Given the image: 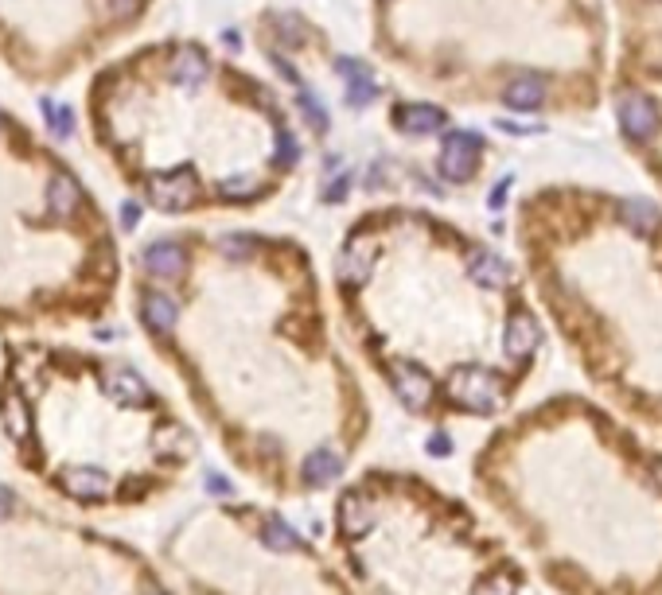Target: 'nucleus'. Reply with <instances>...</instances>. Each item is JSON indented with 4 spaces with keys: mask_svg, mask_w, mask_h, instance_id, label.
I'll list each match as a JSON object with an SVG mask.
<instances>
[{
    "mask_svg": "<svg viewBox=\"0 0 662 595\" xmlns=\"http://www.w3.org/2000/svg\"><path fill=\"white\" fill-rule=\"evenodd\" d=\"M347 191H350V175H335V184H331L328 191H323V199H328V203H340V199L347 195Z\"/></svg>",
    "mask_w": 662,
    "mask_h": 595,
    "instance_id": "24",
    "label": "nucleus"
},
{
    "mask_svg": "<svg viewBox=\"0 0 662 595\" xmlns=\"http://www.w3.org/2000/svg\"><path fill=\"white\" fill-rule=\"evenodd\" d=\"M277 160H284V164L296 160V140L289 133H277Z\"/></svg>",
    "mask_w": 662,
    "mask_h": 595,
    "instance_id": "23",
    "label": "nucleus"
},
{
    "mask_svg": "<svg viewBox=\"0 0 662 595\" xmlns=\"http://www.w3.org/2000/svg\"><path fill=\"white\" fill-rule=\"evenodd\" d=\"M262 537H265V545L277 549V552H296V549H301V537H296V529L289 522H277V517H269V522H265Z\"/></svg>",
    "mask_w": 662,
    "mask_h": 595,
    "instance_id": "17",
    "label": "nucleus"
},
{
    "mask_svg": "<svg viewBox=\"0 0 662 595\" xmlns=\"http://www.w3.org/2000/svg\"><path fill=\"white\" fill-rule=\"evenodd\" d=\"M340 74L347 79V106H367V101H374L379 98V86H374V79H370V71L362 67V62H355V59H340Z\"/></svg>",
    "mask_w": 662,
    "mask_h": 595,
    "instance_id": "7",
    "label": "nucleus"
},
{
    "mask_svg": "<svg viewBox=\"0 0 662 595\" xmlns=\"http://www.w3.org/2000/svg\"><path fill=\"white\" fill-rule=\"evenodd\" d=\"M340 468H343V459H335L331 451H316V456L304 463V483L308 486H323V483H331V478L340 475Z\"/></svg>",
    "mask_w": 662,
    "mask_h": 595,
    "instance_id": "16",
    "label": "nucleus"
},
{
    "mask_svg": "<svg viewBox=\"0 0 662 595\" xmlns=\"http://www.w3.org/2000/svg\"><path fill=\"white\" fill-rule=\"evenodd\" d=\"M149 195L160 211H184L195 199V179L187 172H176V175H156L149 184Z\"/></svg>",
    "mask_w": 662,
    "mask_h": 595,
    "instance_id": "2",
    "label": "nucleus"
},
{
    "mask_svg": "<svg viewBox=\"0 0 662 595\" xmlns=\"http://www.w3.org/2000/svg\"><path fill=\"white\" fill-rule=\"evenodd\" d=\"M218 191H223L226 199H250L254 191H257V179L254 175H230V179H223V184H218Z\"/></svg>",
    "mask_w": 662,
    "mask_h": 595,
    "instance_id": "21",
    "label": "nucleus"
},
{
    "mask_svg": "<svg viewBox=\"0 0 662 595\" xmlns=\"http://www.w3.org/2000/svg\"><path fill=\"white\" fill-rule=\"evenodd\" d=\"M47 206L59 218H71L78 211V184H74V175H67V172L51 175V184H47Z\"/></svg>",
    "mask_w": 662,
    "mask_h": 595,
    "instance_id": "10",
    "label": "nucleus"
},
{
    "mask_svg": "<svg viewBox=\"0 0 662 595\" xmlns=\"http://www.w3.org/2000/svg\"><path fill=\"white\" fill-rule=\"evenodd\" d=\"M140 8V0H110V12L117 20H125V16H133V12Z\"/></svg>",
    "mask_w": 662,
    "mask_h": 595,
    "instance_id": "25",
    "label": "nucleus"
},
{
    "mask_svg": "<svg viewBox=\"0 0 662 595\" xmlns=\"http://www.w3.org/2000/svg\"><path fill=\"white\" fill-rule=\"evenodd\" d=\"M619 125H623V133L635 137V140L651 137V133H655V125H658V109H655V101H651V98H643V94L623 98V106H619Z\"/></svg>",
    "mask_w": 662,
    "mask_h": 595,
    "instance_id": "3",
    "label": "nucleus"
},
{
    "mask_svg": "<svg viewBox=\"0 0 662 595\" xmlns=\"http://www.w3.org/2000/svg\"><path fill=\"white\" fill-rule=\"evenodd\" d=\"M340 517H343V529H347V534H362V529L370 525V506H367V498H359V495L343 498Z\"/></svg>",
    "mask_w": 662,
    "mask_h": 595,
    "instance_id": "19",
    "label": "nucleus"
},
{
    "mask_svg": "<svg viewBox=\"0 0 662 595\" xmlns=\"http://www.w3.org/2000/svg\"><path fill=\"white\" fill-rule=\"evenodd\" d=\"M0 420H5V432L12 439H28V432H32L28 401H24L20 393H5V401H0Z\"/></svg>",
    "mask_w": 662,
    "mask_h": 595,
    "instance_id": "11",
    "label": "nucleus"
},
{
    "mask_svg": "<svg viewBox=\"0 0 662 595\" xmlns=\"http://www.w3.org/2000/svg\"><path fill=\"white\" fill-rule=\"evenodd\" d=\"M472 273H475L479 284H487V288H503V284H506V265L499 261L495 253H475Z\"/></svg>",
    "mask_w": 662,
    "mask_h": 595,
    "instance_id": "18",
    "label": "nucleus"
},
{
    "mask_svg": "<svg viewBox=\"0 0 662 595\" xmlns=\"http://www.w3.org/2000/svg\"><path fill=\"white\" fill-rule=\"evenodd\" d=\"M448 118H445V109H437V106H425V101H417V106H406L398 113V125L406 128V133H413V137H425V133H437L440 125H445Z\"/></svg>",
    "mask_w": 662,
    "mask_h": 595,
    "instance_id": "9",
    "label": "nucleus"
},
{
    "mask_svg": "<svg viewBox=\"0 0 662 595\" xmlns=\"http://www.w3.org/2000/svg\"><path fill=\"white\" fill-rule=\"evenodd\" d=\"M503 346H506V354H511V358L523 362V358L538 346V327H534V319H530L526 312H514V316H511V323H506Z\"/></svg>",
    "mask_w": 662,
    "mask_h": 595,
    "instance_id": "8",
    "label": "nucleus"
},
{
    "mask_svg": "<svg viewBox=\"0 0 662 595\" xmlns=\"http://www.w3.org/2000/svg\"><path fill=\"white\" fill-rule=\"evenodd\" d=\"M545 98V82L534 79V74H523V79H514L511 86L503 90V101L511 109H538Z\"/></svg>",
    "mask_w": 662,
    "mask_h": 595,
    "instance_id": "12",
    "label": "nucleus"
},
{
    "mask_svg": "<svg viewBox=\"0 0 662 595\" xmlns=\"http://www.w3.org/2000/svg\"><path fill=\"white\" fill-rule=\"evenodd\" d=\"M39 106H43L47 125H51V133H55V137H71V133H74V118H71V109H67V106H55L51 98H43Z\"/></svg>",
    "mask_w": 662,
    "mask_h": 595,
    "instance_id": "20",
    "label": "nucleus"
},
{
    "mask_svg": "<svg viewBox=\"0 0 662 595\" xmlns=\"http://www.w3.org/2000/svg\"><path fill=\"white\" fill-rule=\"evenodd\" d=\"M187 265V253L176 241H152L145 250V269L152 277H179Z\"/></svg>",
    "mask_w": 662,
    "mask_h": 595,
    "instance_id": "5",
    "label": "nucleus"
},
{
    "mask_svg": "<svg viewBox=\"0 0 662 595\" xmlns=\"http://www.w3.org/2000/svg\"><path fill=\"white\" fill-rule=\"evenodd\" d=\"M223 250H226V257H245L250 253V238H226Z\"/></svg>",
    "mask_w": 662,
    "mask_h": 595,
    "instance_id": "26",
    "label": "nucleus"
},
{
    "mask_svg": "<svg viewBox=\"0 0 662 595\" xmlns=\"http://www.w3.org/2000/svg\"><path fill=\"white\" fill-rule=\"evenodd\" d=\"M206 59L199 55V51H179L176 55V62H172V79L179 82V86H199L203 79H206Z\"/></svg>",
    "mask_w": 662,
    "mask_h": 595,
    "instance_id": "15",
    "label": "nucleus"
},
{
    "mask_svg": "<svg viewBox=\"0 0 662 595\" xmlns=\"http://www.w3.org/2000/svg\"><path fill=\"white\" fill-rule=\"evenodd\" d=\"M475 148H479V137L475 133H448L445 148H440V160H437L440 175L456 179V184H460V179H467V175H472Z\"/></svg>",
    "mask_w": 662,
    "mask_h": 595,
    "instance_id": "1",
    "label": "nucleus"
},
{
    "mask_svg": "<svg viewBox=\"0 0 662 595\" xmlns=\"http://www.w3.org/2000/svg\"><path fill=\"white\" fill-rule=\"evenodd\" d=\"M301 106H304V113H308V121H312V125H316L320 133H323V128H328V113H323V106H320V101H312L308 94H301Z\"/></svg>",
    "mask_w": 662,
    "mask_h": 595,
    "instance_id": "22",
    "label": "nucleus"
},
{
    "mask_svg": "<svg viewBox=\"0 0 662 595\" xmlns=\"http://www.w3.org/2000/svg\"><path fill=\"white\" fill-rule=\"evenodd\" d=\"M140 312H145V323H149L152 331H172L176 319H179L176 300H172V296H164V292H145V304H140Z\"/></svg>",
    "mask_w": 662,
    "mask_h": 595,
    "instance_id": "13",
    "label": "nucleus"
},
{
    "mask_svg": "<svg viewBox=\"0 0 662 595\" xmlns=\"http://www.w3.org/2000/svg\"><path fill=\"white\" fill-rule=\"evenodd\" d=\"M448 448H452V444H448V436H433V439H428V451H437V456H445Z\"/></svg>",
    "mask_w": 662,
    "mask_h": 595,
    "instance_id": "30",
    "label": "nucleus"
},
{
    "mask_svg": "<svg viewBox=\"0 0 662 595\" xmlns=\"http://www.w3.org/2000/svg\"><path fill=\"white\" fill-rule=\"evenodd\" d=\"M101 385H106L117 401H125V405H145L149 401V385L125 366H113V370L101 373Z\"/></svg>",
    "mask_w": 662,
    "mask_h": 595,
    "instance_id": "6",
    "label": "nucleus"
},
{
    "mask_svg": "<svg viewBox=\"0 0 662 595\" xmlns=\"http://www.w3.org/2000/svg\"><path fill=\"white\" fill-rule=\"evenodd\" d=\"M59 483H62L67 495L86 498V502H98V498L110 495V478L101 471H94V468H71V471L59 475Z\"/></svg>",
    "mask_w": 662,
    "mask_h": 595,
    "instance_id": "4",
    "label": "nucleus"
},
{
    "mask_svg": "<svg viewBox=\"0 0 662 595\" xmlns=\"http://www.w3.org/2000/svg\"><path fill=\"white\" fill-rule=\"evenodd\" d=\"M12 506H16L12 490H8V486H0V517H8V514H12Z\"/></svg>",
    "mask_w": 662,
    "mask_h": 595,
    "instance_id": "29",
    "label": "nucleus"
},
{
    "mask_svg": "<svg viewBox=\"0 0 662 595\" xmlns=\"http://www.w3.org/2000/svg\"><path fill=\"white\" fill-rule=\"evenodd\" d=\"M623 218H628V226L635 234H651V230H658V222H662V211L647 199H628L623 203Z\"/></svg>",
    "mask_w": 662,
    "mask_h": 595,
    "instance_id": "14",
    "label": "nucleus"
},
{
    "mask_svg": "<svg viewBox=\"0 0 662 595\" xmlns=\"http://www.w3.org/2000/svg\"><path fill=\"white\" fill-rule=\"evenodd\" d=\"M206 486H211V495H230V483H226L223 475H215V471L206 475Z\"/></svg>",
    "mask_w": 662,
    "mask_h": 595,
    "instance_id": "28",
    "label": "nucleus"
},
{
    "mask_svg": "<svg viewBox=\"0 0 662 595\" xmlns=\"http://www.w3.org/2000/svg\"><path fill=\"white\" fill-rule=\"evenodd\" d=\"M137 218H140V206H137V203H125V206H121V226H125V230H133V226H137Z\"/></svg>",
    "mask_w": 662,
    "mask_h": 595,
    "instance_id": "27",
    "label": "nucleus"
}]
</instances>
